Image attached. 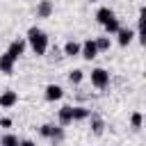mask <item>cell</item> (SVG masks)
<instances>
[{"instance_id":"cell-1","label":"cell","mask_w":146,"mask_h":146,"mask_svg":"<svg viewBox=\"0 0 146 146\" xmlns=\"http://www.w3.org/2000/svg\"><path fill=\"white\" fill-rule=\"evenodd\" d=\"M25 41L30 43V48H32V52H34L36 57H43L46 50H48V46H50L48 34H46L39 25H32V27L27 30V39H25Z\"/></svg>"},{"instance_id":"cell-2","label":"cell","mask_w":146,"mask_h":146,"mask_svg":"<svg viewBox=\"0 0 146 146\" xmlns=\"http://www.w3.org/2000/svg\"><path fill=\"white\" fill-rule=\"evenodd\" d=\"M89 80H91V84H94L96 89H107V87H110V73H107L105 68H100V66L91 68Z\"/></svg>"},{"instance_id":"cell-3","label":"cell","mask_w":146,"mask_h":146,"mask_svg":"<svg viewBox=\"0 0 146 146\" xmlns=\"http://www.w3.org/2000/svg\"><path fill=\"white\" fill-rule=\"evenodd\" d=\"M80 57L87 59V62H91V59L98 57V48H96V41L94 39H87L84 43H80Z\"/></svg>"},{"instance_id":"cell-4","label":"cell","mask_w":146,"mask_h":146,"mask_svg":"<svg viewBox=\"0 0 146 146\" xmlns=\"http://www.w3.org/2000/svg\"><path fill=\"white\" fill-rule=\"evenodd\" d=\"M71 123H73V105H62L57 110V125L66 128Z\"/></svg>"},{"instance_id":"cell-5","label":"cell","mask_w":146,"mask_h":146,"mask_svg":"<svg viewBox=\"0 0 146 146\" xmlns=\"http://www.w3.org/2000/svg\"><path fill=\"white\" fill-rule=\"evenodd\" d=\"M62 96H64V89H62L59 84H55V82H50V84H46V89H43V98H46L48 103H55V100H62Z\"/></svg>"},{"instance_id":"cell-6","label":"cell","mask_w":146,"mask_h":146,"mask_svg":"<svg viewBox=\"0 0 146 146\" xmlns=\"http://www.w3.org/2000/svg\"><path fill=\"white\" fill-rule=\"evenodd\" d=\"M14 105H18V94H16L14 89L2 91V94H0V107H2V110H11Z\"/></svg>"},{"instance_id":"cell-7","label":"cell","mask_w":146,"mask_h":146,"mask_svg":"<svg viewBox=\"0 0 146 146\" xmlns=\"http://www.w3.org/2000/svg\"><path fill=\"white\" fill-rule=\"evenodd\" d=\"M25 48H27V41H25V39H14L5 52H7V55H11L14 59H18V57L25 52Z\"/></svg>"},{"instance_id":"cell-8","label":"cell","mask_w":146,"mask_h":146,"mask_svg":"<svg viewBox=\"0 0 146 146\" xmlns=\"http://www.w3.org/2000/svg\"><path fill=\"white\" fill-rule=\"evenodd\" d=\"M52 11H55L52 0H39V5H36V18H50Z\"/></svg>"},{"instance_id":"cell-9","label":"cell","mask_w":146,"mask_h":146,"mask_svg":"<svg viewBox=\"0 0 146 146\" xmlns=\"http://www.w3.org/2000/svg\"><path fill=\"white\" fill-rule=\"evenodd\" d=\"M114 36H116L119 46H123V48H125V46H130V43H132V39H135V30H130V27H121Z\"/></svg>"},{"instance_id":"cell-10","label":"cell","mask_w":146,"mask_h":146,"mask_svg":"<svg viewBox=\"0 0 146 146\" xmlns=\"http://www.w3.org/2000/svg\"><path fill=\"white\" fill-rule=\"evenodd\" d=\"M14 66H16V59H14L11 55L2 52V55H0V73L11 75V73H14Z\"/></svg>"},{"instance_id":"cell-11","label":"cell","mask_w":146,"mask_h":146,"mask_svg":"<svg viewBox=\"0 0 146 146\" xmlns=\"http://www.w3.org/2000/svg\"><path fill=\"white\" fill-rule=\"evenodd\" d=\"M112 18H116V14H114V9H110V7H98V9H96V21H98L100 25H105V23H110Z\"/></svg>"},{"instance_id":"cell-12","label":"cell","mask_w":146,"mask_h":146,"mask_svg":"<svg viewBox=\"0 0 146 146\" xmlns=\"http://www.w3.org/2000/svg\"><path fill=\"white\" fill-rule=\"evenodd\" d=\"M89 121H91V132H94L96 137H100V135L105 132V121H103L98 114H91V116H89Z\"/></svg>"},{"instance_id":"cell-13","label":"cell","mask_w":146,"mask_h":146,"mask_svg":"<svg viewBox=\"0 0 146 146\" xmlns=\"http://www.w3.org/2000/svg\"><path fill=\"white\" fill-rule=\"evenodd\" d=\"M91 116V110L84 107V105H75L73 107V121H87Z\"/></svg>"},{"instance_id":"cell-14","label":"cell","mask_w":146,"mask_h":146,"mask_svg":"<svg viewBox=\"0 0 146 146\" xmlns=\"http://www.w3.org/2000/svg\"><path fill=\"white\" fill-rule=\"evenodd\" d=\"M62 50H64V55H66V57H78V55H80V43L71 39V41H66V43H64V48H62Z\"/></svg>"},{"instance_id":"cell-15","label":"cell","mask_w":146,"mask_h":146,"mask_svg":"<svg viewBox=\"0 0 146 146\" xmlns=\"http://www.w3.org/2000/svg\"><path fill=\"white\" fill-rule=\"evenodd\" d=\"M57 128H59V125H55V123H43V125H39V135H41L43 139H52L55 132H57Z\"/></svg>"},{"instance_id":"cell-16","label":"cell","mask_w":146,"mask_h":146,"mask_svg":"<svg viewBox=\"0 0 146 146\" xmlns=\"http://www.w3.org/2000/svg\"><path fill=\"white\" fill-rule=\"evenodd\" d=\"M103 27H105V34H107V36H114L123 25H121V21H119V18H112V21H110V23H105Z\"/></svg>"},{"instance_id":"cell-17","label":"cell","mask_w":146,"mask_h":146,"mask_svg":"<svg viewBox=\"0 0 146 146\" xmlns=\"http://www.w3.org/2000/svg\"><path fill=\"white\" fill-rule=\"evenodd\" d=\"M82 80H84V71L82 68H71L68 71V82L71 84H80Z\"/></svg>"},{"instance_id":"cell-18","label":"cell","mask_w":146,"mask_h":146,"mask_svg":"<svg viewBox=\"0 0 146 146\" xmlns=\"http://www.w3.org/2000/svg\"><path fill=\"white\" fill-rule=\"evenodd\" d=\"M141 125H144V114L141 112H132L130 114V128L132 130H141Z\"/></svg>"},{"instance_id":"cell-19","label":"cell","mask_w":146,"mask_h":146,"mask_svg":"<svg viewBox=\"0 0 146 146\" xmlns=\"http://www.w3.org/2000/svg\"><path fill=\"white\" fill-rule=\"evenodd\" d=\"M96 41V48H98V52H105V50H110V46H112V39L105 34V36H98V39H94Z\"/></svg>"},{"instance_id":"cell-20","label":"cell","mask_w":146,"mask_h":146,"mask_svg":"<svg viewBox=\"0 0 146 146\" xmlns=\"http://www.w3.org/2000/svg\"><path fill=\"white\" fill-rule=\"evenodd\" d=\"M18 137L14 135V132H7V135H2L0 137V146H18Z\"/></svg>"},{"instance_id":"cell-21","label":"cell","mask_w":146,"mask_h":146,"mask_svg":"<svg viewBox=\"0 0 146 146\" xmlns=\"http://www.w3.org/2000/svg\"><path fill=\"white\" fill-rule=\"evenodd\" d=\"M0 128H11V119L9 116H2L0 119Z\"/></svg>"},{"instance_id":"cell-22","label":"cell","mask_w":146,"mask_h":146,"mask_svg":"<svg viewBox=\"0 0 146 146\" xmlns=\"http://www.w3.org/2000/svg\"><path fill=\"white\" fill-rule=\"evenodd\" d=\"M18 146H36V144H34L32 139H21V141H18Z\"/></svg>"},{"instance_id":"cell-23","label":"cell","mask_w":146,"mask_h":146,"mask_svg":"<svg viewBox=\"0 0 146 146\" xmlns=\"http://www.w3.org/2000/svg\"><path fill=\"white\" fill-rule=\"evenodd\" d=\"M89 2H100V0H89Z\"/></svg>"}]
</instances>
